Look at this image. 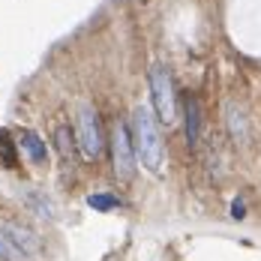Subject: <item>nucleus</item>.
<instances>
[{
	"label": "nucleus",
	"instance_id": "f257e3e1",
	"mask_svg": "<svg viewBox=\"0 0 261 261\" xmlns=\"http://www.w3.org/2000/svg\"><path fill=\"white\" fill-rule=\"evenodd\" d=\"M135 144H138V156L141 162L150 168V171H159L162 165V138H159V126L156 117L150 108H135Z\"/></svg>",
	"mask_w": 261,
	"mask_h": 261
},
{
	"label": "nucleus",
	"instance_id": "f03ea898",
	"mask_svg": "<svg viewBox=\"0 0 261 261\" xmlns=\"http://www.w3.org/2000/svg\"><path fill=\"white\" fill-rule=\"evenodd\" d=\"M150 96H153V108H156L159 120L162 123H174L177 105H174V84L165 66H153L150 69Z\"/></svg>",
	"mask_w": 261,
	"mask_h": 261
},
{
	"label": "nucleus",
	"instance_id": "7ed1b4c3",
	"mask_svg": "<svg viewBox=\"0 0 261 261\" xmlns=\"http://www.w3.org/2000/svg\"><path fill=\"white\" fill-rule=\"evenodd\" d=\"M79 147L84 150L87 159H96L102 153V132H99V120H96V111L90 105H81L79 108Z\"/></svg>",
	"mask_w": 261,
	"mask_h": 261
},
{
	"label": "nucleus",
	"instance_id": "20e7f679",
	"mask_svg": "<svg viewBox=\"0 0 261 261\" xmlns=\"http://www.w3.org/2000/svg\"><path fill=\"white\" fill-rule=\"evenodd\" d=\"M114 168H117L120 180H129L135 171V153L129 147V135H126L123 123H117V129H114Z\"/></svg>",
	"mask_w": 261,
	"mask_h": 261
},
{
	"label": "nucleus",
	"instance_id": "39448f33",
	"mask_svg": "<svg viewBox=\"0 0 261 261\" xmlns=\"http://www.w3.org/2000/svg\"><path fill=\"white\" fill-rule=\"evenodd\" d=\"M201 135V105L195 96H186V138L189 144H198Z\"/></svg>",
	"mask_w": 261,
	"mask_h": 261
},
{
	"label": "nucleus",
	"instance_id": "423d86ee",
	"mask_svg": "<svg viewBox=\"0 0 261 261\" xmlns=\"http://www.w3.org/2000/svg\"><path fill=\"white\" fill-rule=\"evenodd\" d=\"M21 147L27 150V156L33 159V162H45V144H42V138L36 135V132H24L21 135Z\"/></svg>",
	"mask_w": 261,
	"mask_h": 261
},
{
	"label": "nucleus",
	"instance_id": "0eeeda50",
	"mask_svg": "<svg viewBox=\"0 0 261 261\" xmlns=\"http://www.w3.org/2000/svg\"><path fill=\"white\" fill-rule=\"evenodd\" d=\"M0 258L3 261H21L24 258V249L12 240L9 231H3V228H0Z\"/></svg>",
	"mask_w": 261,
	"mask_h": 261
},
{
	"label": "nucleus",
	"instance_id": "6e6552de",
	"mask_svg": "<svg viewBox=\"0 0 261 261\" xmlns=\"http://www.w3.org/2000/svg\"><path fill=\"white\" fill-rule=\"evenodd\" d=\"M228 132L234 135L237 141L246 138V117L240 114V108H234V105H228Z\"/></svg>",
	"mask_w": 261,
	"mask_h": 261
},
{
	"label": "nucleus",
	"instance_id": "1a4fd4ad",
	"mask_svg": "<svg viewBox=\"0 0 261 261\" xmlns=\"http://www.w3.org/2000/svg\"><path fill=\"white\" fill-rule=\"evenodd\" d=\"M87 204H90L93 210H114L120 201H117L114 195H108V192H99V195H90V198H87Z\"/></svg>",
	"mask_w": 261,
	"mask_h": 261
},
{
	"label": "nucleus",
	"instance_id": "9d476101",
	"mask_svg": "<svg viewBox=\"0 0 261 261\" xmlns=\"http://www.w3.org/2000/svg\"><path fill=\"white\" fill-rule=\"evenodd\" d=\"M0 156L3 162H12V144L6 147V132H0Z\"/></svg>",
	"mask_w": 261,
	"mask_h": 261
},
{
	"label": "nucleus",
	"instance_id": "9b49d317",
	"mask_svg": "<svg viewBox=\"0 0 261 261\" xmlns=\"http://www.w3.org/2000/svg\"><path fill=\"white\" fill-rule=\"evenodd\" d=\"M234 216H237V219L243 216V201H240V198H237V201H234Z\"/></svg>",
	"mask_w": 261,
	"mask_h": 261
}]
</instances>
